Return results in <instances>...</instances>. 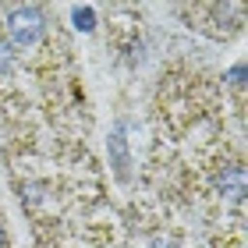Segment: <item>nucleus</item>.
Wrapping results in <instances>:
<instances>
[{
	"instance_id": "obj_3",
	"label": "nucleus",
	"mask_w": 248,
	"mask_h": 248,
	"mask_svg": "<svg viewBox=\"0 0 248 248\" xmlns=\"http://www.w3.org/2000/svg\"><path fill=\"white\" fill-rule=\"evenodd\" d=\"M71 18H75V29H82V32H93L96 25H93V7H75L71 11Z\"/></svg>"
},
{
	"instance_id": "obj_8",
	"label": "nucleus",
	"mask_w": 248,
	"mask_h": 248,
	"mask_svg": "<svg viewBox=\"0 0 248 248\" xmlns=\"http://www.w3.org/2000/svg\"><path fill=\"white\" fill-rule=\"evenodd\" d=\"M0 248H4V227H0Z\"/></svg>"
},
{
	"instance_id": "obj_2",
	"label": "nucleus",
	"mask_w": 248,
	"mask_h": 248,
	"mask_svg": "<svg viewBox=\"0 0 248 248\" xmlns=\"http://www.w3.org/2000/svg\"><path fill=\"white\" fill-rule=\"evenodd\" d=\"M217 188H220L227 199L238 202V199L245 195V174H241V167H227V170L217 177Z\"/></svg>"
},
{
	"instance_id": "obj_6",
	"label": "nucleus",
	"mask_w": 248,
	"mask_h": 248,
	"mask_svg": "<svg viewBox=\"0 0 248 248\" xmlns=\"http://www.w3.org/2000/svg\"><path fill=\"white\" fill-rule=\"evenodd\" d=\"M145 248H177V245H174V241H167V238H156V241H149Z\"/></svg>"
},
{
	"instance_id": "obj_4",
	"label": "nucleus",
	"mask_w": 248,
	"mask_h": 248,
	"mask_svg": "<svg viewBox=\"0 0 248 248\" xmlns=\"http://www.w3.org/2000/svg\"><path fill=\"white\" fill-rule=\"evenodd\" d=\"M110 149H114V156H117V174L124 177V174H128V156H124V139H121V135L110 139Z\"/></svg>"
},
{
	"instance_id": "obj_5",
	"label": "nucleus",
	"mask_w": 248,
	"mask_h": 248,
	"mask_svg": "<svg viewBox=\"0 0 248 248\" xmlns=\"http://www.w3.org/2000/svg\"><path fill=\"white\" fill-rule=\"evenodd\" d=\"M11 67V50H7V43H0V75H4Z\"/></svg>"
},
{
	"instance_id": "obj_7",
	"label": "nucleus",
	"mask_w": 248,
	"mask_h": 248,
	"mask_svg": "<svg viewBox=\"0 0 248 248\" xmlns=\"http://www.w3.org/2000/svg\"><path fill=\"white\" fill-rule=\"evenodd\" d=\"M241 78H245V67H234V71H231V82L238 85V89H241Z\"/></svg>"
},
{
	"instance_id": "obj_1",
	"label": "nucleus",
	"mask_w": 248,
	"mask_h": 248,
	"mask_svg": "<svg viewBox=\"0 0 248 248\" xmlns=\"http://www.w3.org/2000/svg\"><path fill=\"white\" fill-rule=\"evenodd\" d=\"M43 29H46V21H43V11L39 7H15L7 15V36H11V43L15 46H32L39 36H43Z\"/></svg>"
}]
</instances>
